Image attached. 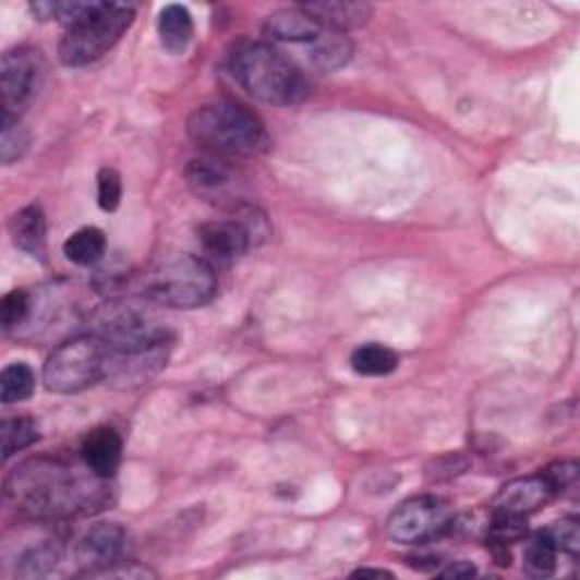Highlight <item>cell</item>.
<instances>
[{
	"instance_id": "obj_19",
	"label": "cell",
	"mask_w": 580,
	"mask_h": 580,
	"mask_svg": "<svg viewBox=\"0 0 580 580\" xmlns=\"http://www.w3.org/2000/svg\"><path fill=\"white\" fill-rule=\"evenodd\" d=\"M352 41L350 37H347L345 33H338V31H329L317 39L311 48H309V60L311 64L317 69V71H325V73H331V71H338L342 69L347 62L352 60Z\"/></svg>"
},
{
	"instance_id": "obj_15",
	"label": "cell",
	"mask_w": 580,
	"mask_h": 580,
	"mask_svg": "<svg viewBox=\"0 0 580 580\" xmlns=\"http://www.w3.org/2000/svg\"><path fill=\"white\" fill-rule=\"evenodd\" d=\"M554 495L556 490L544 474L521 476L499 490V495L495 497V512L527 517L540 510Z\"/></svg>"
},
{
	"instance_id": "obj_16",
	"label": "cell",
	"mask_w": 580,
	"mask_h": 580,
	"mask_svg": "<svg viewBox=\"0 0 580 580\" xmlns=\"http://www.w3.org/2000/svg\"><path fill=\"white\" fill-rule=\"evenodd\" d=\"M80 456L84 468L100 479H111L123 460V440L116 428L98 426L84 435Z\"/></svg>"
},
{
	"instance_id": "obj_29",
	"label": "cell",
	"mask_w": 580,
	"mask_h": 580,
	"mask_svg": "<svg viewBox=\"0 0 580 580\" xmlns=\"http://www.w3.org/2000/svg\"><path fill=\"white\" fill-rule=\"evenodd\" d=\"M123 197L121 176L113 168H102L98 172V205L102 212H116Z\"/></svg>"
},
{
	"instance_id": "obj_26",
	"label": "cell",
	"mask_w": 580,
	"mask_h": 580,
	"mask_svg": "<svg viewBox=\"0 0 580 580\" xmlns=\"http://www.w3.org/2000/svg\"><path fill=\"white\" fill-rule=\"evenodd\" d=\"M27 145H31V136H27L25 128L21 125L19 116L3 113V136H0V157H3V164L21 159Z\"/></svg>"
},
{
	"instance_id": "obj_1",
	"label": "cell",
	"mask_w": 580,
	"mask_h": 580,
	"mask_svg": "<svg viewBox=\"0 0 580 580\" xmlns=\"http://www.w3.org/2000/svg\"><path fill=\"white\" fill-rule=\"evenodd\" d=\"M8 497L33 519H64L109 502L107 479H82L60 460H31L8 483Z\"/></svg>"
},
{
	"instance_id": "obj_14",
	"label": "cell",
	"mask_w": 580,
	"mask_h": 580,
	"mask_svg": "<svg viewBox=\"0 0 580 580\" xmlns=\"http://www.w3.org/2000/svg\"><path fill=\"white\" fill-rule=\"evenodd\" d=\"M329 31L304 8L279 10L266 19L264 35L279 46H304L306 50Z\"/></svg>"
},
{
	"instance_id": "obj_2",
	"label": "cell",
	"mask_w": 580,
	"mask_h": 580,
	"mask_svg": "<svg viewBox=\"0 0 580 580\" xmlns=\"http://www.w3.org/2000/svg\"><path fill=\"white\" fill-rule=\"evenodd\" d=\"M186 132L202 150L220 159L258 157L270 145L264 121L237 100H214L197 107L189 116Z\"/></svg>"
},
{
	"instance_id": "obj_23",
	"label": "cell",
	"mask_w": 580,
	"mask_h": 580,
	"mask_svg": "<svg viewBox=\"0 0 580 580\" xmlns=\"http://www.w3.org/2000/svg\"><path fill=\"white\" fill-rule=\"evenodd\" d=\"M35 372L27 363H12L0 374V399L3 403H19L35 392Z\"/></svg>"
},
{
	"instance_id": "obj_4",
	"label": "cell",
	"mask_w": 580,
	"mask_h": 580,
	"mask_svg": "<svg viewBox=\"0 0 580 580\" xmlns=\"http://www.w3.org/2000/svg\"><path fill=\"white\" fill-rule=\"evenodd\" d=\"M229 71L243 89L268 105H298L309 96L302 69L277 46L241 41L229 55Z\"/></svg>"
},
{
	"instance_id": "obj_13",
	"label": "cell",
	"mask_w": 580,
	"mask_h": 580,
	"mask_svg": "<svg viewBox=\"0 0 580 580\" xmlns=\"http://www.w3.org/2000/svg\"><path fill=\"white\" fill-rule=\"evenodd\" d=\"M128 535L119 524H96L86 531L75 546V560L77 565L89 573L98 576L113 565H119L123 551H125Z\"/></svg>"
},
{
	"instance_id": "obj_33",
	"label": "cell",
	"mask_w": 580,
	"mask_h": 580,
	"mask_svg": "<svg viewBox=\"0 0 580 580\" xmlns=\"http://www.w3.org/2000/svg\"><path fill=\"white\" fill-rule=\"evenodd\" d=\"M352 576H354V578H367V576H374V578H392L390 571H384V569H367V567L354 571Z\"/></svg>"
},
{
	"instance_id": "obj_30",
	"label": "cell",
	"mask_w": 580,
	"mask_h": 580,
	"mask_svg": "<svg viewBox=\"0 0 580 580\" xmlns=\"http://www.w3.org/2000/svg\"><path fill=\"white\" fill-rule=\"evenodd\" d=\"M546 535L556 544L558 551H565L569 556H578L580 551V524L576 517H565L563 521H556L554 527L546 529Z\"/></svg>"
},
{
	"instance_id": "obj_17",
	"label": "cell",
	"mask_w": 580,
	"mask_h": 580,
	"mask_svg": "<svg viewBox=\"0 0 580 580\" xmlns=\"http://www.w3.org/2000/svg\"><path fill=\"white\" fill-rule=\"evenodd\" d=\"M10 234L19 250L41 256L46 250V216L39 205L23 207L10 220Z\"/></svg>"
},
{
	"instance_id": "obj_24",
	"label": "cell",
	"mask_w": 580,
	"mask_h": 580,
	"mask_svg": "<svg viewBox=\"0 0 580 580\" xmlns=\"http://www.w3.org/2000/svg\"><path fill=\"white\" fill-rule=\"evenodd\" d=\"M556 560H558V548L551 542L546 531L533 535L524 548V569L529 576L535 578H546L556 571Z\"/></svg>"
},
{
	"instance_id": "obj_27",
	"label": "cell",
	"mask_w": 580,
	"mask_h": 580,
	"mask_svg": "<svg viewBox=\"0 0 580 580\" xmlns=\"http://www.w3.org/2000/svg\"><path fill=\"white\" fill-rule=\"evenodd\" d=\"M57 560H60V548H57L52 542H44L27 551V554L21 558L19 576L23 578L46 576L57 565Z\"/></svg>"
},
{
	"instance_id": "obj_32",
	"label": "cell",
	"mask_w": 580,
	"mask_h": 580,
	"mask_svg": "<svg viewBox=\"0 0 580 580\" xmlns=\"http://www.w3.org/2000/svg\"><path fill=\"white\" fill-rule=\"evenodd\" d=\"M474 573H476V569L470 563H454L440 576L443 578H472Z\"/></svg>"
},
{
	"instance_id": "obj_8",
	"label": "cell",
	"mask_w": 580,
	"mask_h": 580,
	"mask_svg": "<svg viewBox=\"0 0 580 580\" xmlns=\"http://www.w3.org/2000/svg\"><path fill=\"white\" fill-rule=\"evenodd\" d=\"M268 237V222L256 212L254 205L231 212V218L212 220L197 229V239L207 261L231 264L247 250Z\"/></svg>"
},
{
	"instance_id": "obj_5",
	"label": "cell",
	"mask_w": 580,
	"mask_h": 580,
	"mask_svg": "<svg viewBox=\"0 0 580 580\" xmlns=\"http://www.w3.org/2000/svg\"><path fill=\"white\" fill-rule=\"evenodd\" d=\"M216 290L214 264L193 254L166 258L143 277V295L166 309H200L214 300Z\"/></svg>"
},
{
	"instance_id": "obj_3",
	"label": "cell",
	"mask_w": 580,
	"mask_h": 580,
	"mask_svg": "<svg viewBox=\"0 0 580 580\" xmlns=\"http://www.w3.org/2000/svg\"><path fill=\"white\" fill-rule=\"evenodd\" d=\"M52 19L67 25L60 60L67 67H86L121 41L134 21L132 5L119 3H52Z\"/></svg>"
},
{
	"instance_id": "obj_12",
	"label": "cell",
	"mask_w": 580,
	"mask_h": 580,
	"mask_svg": "<svg viewBox=\"0 0 580 580\" xmlns=\"http://www.w3.org/2000/svg\"><path fill=\"white\" fill-rule=\"evenodd\" d=\"M105 345V342H102ZM172 345L145 347V350L132 352H107L105 379L116 388H138L150 384L155 376L166 367Z\"/></svg>"
},
{
	"instance_id": "obj_7",
	"label": "cell",
	"mask_w": 580,
	"mask_h": 580,
	"mask_svg": "<svg viewBox=\"0 0 580 580\" xmlns=\"http://www.w3.org/2000/svg\"><path fill=\"white\" fill-rule=\"evenodd\" d=\"M94 334L105 342V350L109 352H132L176 342V336L157 321L155 313L128 302H111L105 306L96 315Z\"/></svg>"
},
{
	"instance_id": "obj_18",
	"label": "cell",
	"mask_w": 580,
	"mask_h": 580,
	"mask_svg": "<svg viewBox=\"0 0 580 580\" xmlns=\"http://www.w3.org/2000/svg\"><path fill=\"white\" fill-rule=\"evenodd\" d=\"M159 39L170 55H182L193 39V16L182 5H168L159 14Z\"/></svg>"
},
{
	"instance_id": "obj_22",
	"label": "cell",
	"mask_w": 580,
	"mask_h": 580,
	"mask_svg": "<svg viewBox=\"0 0 580 580\" xmlns=\"http://www.w3.org/2000/svg\"><path fill=\"white\" fill-rule=\"evenodd\" d=\"M350 363H352L354 372L361 376H386V374L397 370L399 357L386 345L367 342V345L357 347Z\"/></svg>"
},
{
	"instance_id": "obj_9",
	"label": "cell",
	"mask_w": 580,
	"mask_h": 580,
	"mask_svg": "<svg viewBox=\"0 0 580 580\" xmlns=\"http://www.w3.org/2000/svg\"><path fill=\"white\" fill-rule=\"evenodd\" d=\"M184 178L189 189L200 197L209 202V205L225 209V212H237L247 205H252L250 189L245 180L241 178V172L237 168H231L227 159L220 157H200L189 161Z\"/></svg>"
},
{
	"instance_id": "obj_31",
	"label": "cell",
	"mask_w": 580,
	"mask_h": 580,
	"mask_svg": "<svg viewBox=\"0 0 580 580\" xmlns=\"http://www.w3.org/2000/svg\"><path fill=\"white\" fill-rule=\"evenodd\" d=\"M542 474L548 479L551 485H554L556 495H558V492H563V490H567V487H571L576 483V479H578V466H576V462H567L565 460V462H556V466H551Z\"/></svg>"
},
{
	"instance_id": "obj_20",
	"label": "cell",
	"mask_w": 580,
	"mask_h": 580,
	"mask_svg": "<svg viewBox=\"0 0 580 580\" xmlns=\"http://www.w3.org/2000/svg\"><path fill=\"white\" fill-rule=\"evenodd\" d=\"M302 8L309 14H313L323 25L338 33L352 31V27L363 25L372 14V8L367 3H311Z\"/></svg>"
},
{
	"instance_id": "obj_11",
	"label": "cell",
	"mask_w": 580,
	"mask_h": 580,
	"mask_svg": "<svg viewBox=\"0 0 580 580\" xmlns=\"http://www.w3.org/2000/svg\"><path fill=\"white\" fill-rule=\"evenodd\" d=\"M46 64L39 50L19 46L3 55L0 64V84H3V113L19 116L31 105L44 84Z\"/></svg>"
},
{
	"instance_id": "obj_10",
	"label": "cell",
	"mask_w": 580,
	"mask_h": 580,
	"mask_svg": "<svg viewBox=\"0 0 580 580\" xmlns=\"http://www.w3.org/2000/svg\"><path fill=\"white\" fill-rule=\"evenodd\" d=\"M449 524L451 512L445 502L435 497H413L390 515L386 533L397 544L420 546L438 537Z\"/></svg>"
},
{
	"instance_id": "obj_28",
	"label": "cell",
	"mask_w": 580,
	"mask_h": 580,
	"mask_svg": "<svg viewBox=\"0 0 580 580\" xmlns=\"http://www.w3.org/2000/svg\"><path fill=\"white\" fill-rule=\"evenodd\" d=\"M27 313H31V298H27L25 290H12L0 302V325L5 331H12L25 323Z\"/></svg>"
},
{
	"instance_id": "obj_25",
	"label": "cell",
	"mask_w": 580,
	"mask_h": 580,
	"mask_svg": "<svg viewBox=\"0 0 580 580\" xmlns=\"http://www.w3.org/2000/svg\"><path fill=\"white\" fill-rule=\"evenodd\" d=\"M0 433H3V458L10 460L14 454L27 449L39 440V424L27 415L5 418L3 431Z\"/></svg>"
},
{
	"instance_id": "obj_6",
	"label": "cell",
	"mask_w": 580,
	"mask_h": 580,
	"mask_svg": "<svg viewBox=\"0 0 580 580\" xmlns=\"http://www.w3.org/2000/svg\"><path fill=\"white\" fill-rule=\"evenodd\" d=\"M107 352L96 334L69 338L48 357L44 382L50 392L75 395L105 379Z\"/></svg>"
},
{
	"instance_id": "obj_21",
	"label": "cell",
	"mask_w": 580,
	"mask_h": 580,
	"mask_svg": "<svg viewBox=\"0 0 580 580\" xmlns=\"http://www.w3.org/2000/svg\"><path fill=\"white\" fill-rule=\"evenodd\" d=\"M107 239L98 227H82L64 243V254L75 266H96L105 256Z\"/></svg>"
}]
</instances>
